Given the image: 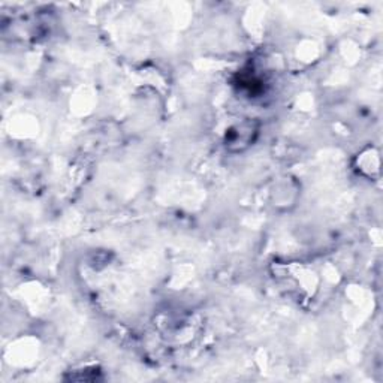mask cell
Listing matches in <instances>:
<instances>
[{
	"instance_id": "cell-1",
	"label": "cell",
	"mask_w": 383,
	"mask_h": 383,
	"mask_svg": "<svg viewBox=\"0 0 383 383\" xmlns=\"http://www.w3.org/2000/svg\"><path fill=\"white\" fill-rule=\"evenodd\" d=\"M256 133V129L252 121H244L241 125H236L227 133V147L235 150H241L247 147L253 141V135Z\"/></svg>"
}]
</instances>
